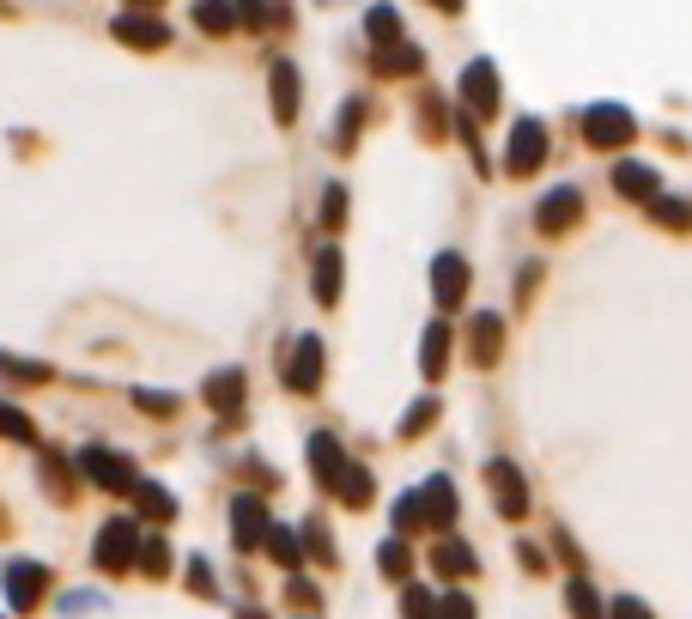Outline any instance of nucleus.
Wrapping results in <instances>:
<instances>
[{"label":"nucleus","mask_w":692,"mask_h":619,"mask_svg":"<svg viewBox=\"0 0 692 619\" xmlns=\"http://www.w3.org/2000/svg\"><path fill=\"white\" fill-rule=\"evenodd\" d=\"M565 607H571V619H608V614H601V595L589 589L583 577H571V583H565Z\"/></svg>","instance_id":"nucleus-33"},{"label":"nucleus","mask_w":692,"mask_h":619,"mask_svg":"<svg viewBox=\"0 0 692 619\" xmlns=\"http://www.w3.org/2000/svg\"><path fill=\"white\" fill-rule=\"evenodd\" d=\"M632 134H638V122H632L626 110H614V104H601V110L583 116V140L589 146H626Z\"/></svg>","instance_id":"nucleus-12"},{"label":"nucleus","mask_w":692,"mask_h":619,"mask_svg":"<svg viewBox=\"0 0 692 619\" xmlns=\"http://www.w3.org/2000/svg\"><path fill=\"white\" fill-rule=\"evenodd\" d=\"M377 73H389V80L419 73V43H389V49H377Z\"/></svg>","instance_id":"nucleus-31"},{"label":"nucleus","mask_w":692,"mask_h":619,"mask_svg":"<svg viewBox=\"0 0 692 619\" xmlns=\"http://www.w3.org/2000/svg\"><path fill=\"white\" fill-rule=\"evenodd\" d=\"M462 104H468V116H480V122L498 116V73H492V61H474L468 73H462Z\"/></svg>","instance_id":"nucleus-10"},{"label":"nucleus","mask_w":692,"mask_h":619,"mask_svg":"<svg viewBox=\"0 0 692 619\" xmlns=\"http://www.w3.org/2000/svg\"><path fill=\"white\" fill-rule=\"evenodd\" d=\"M116 43H128V49H165L170 43V25L158 13H116Z\"/></svg>","instance_id":"nucleus-13"},{"label":"nucleus","mask_w":692,"mask_h":619,"mask_svg":"<svg viewBox=\"0 0 692 619\" xmlns=\"http://www.w3.org/2000/svg\"><path fill=\"white\" fill-rule=\"evenodd\" d=\"M0 589H7V607H13L19 619L43 614V601L55 595V571L43 565V559H7L0 565Z\"/></svg>","instance_id":"nucleus-2"},{"label":"nucleus","mask_w":692,"mask_h":619,"mask_svg":"<svg viewBox=\"0 0 692 619\" xmlns=\"http://www.w3.org/2000/svg\"><path fill=\"white\" fill-rule=\"evenodd\" d=\"M541 164H547V128H541L535 116H523L517 128H510V146H504V171L510 176H535Z\"/></svg>","instance_id":"nucleus-5"},{"label":"nucleus","mask_w":692,"mask_h":619,"mask_svg":"<svg viewBox=\"0 0 692 619\" xmlns=\"http://www.w3.org/2000/svg\"><path fill=\"white\" fill-rule=\"evenodd\" d=\"M280 382H286L292 396H316V389H322V341H316V334H298V341H292V358L280 353Z\"/></svg>","instance_id":"nucleus-4"},{"label":"nucleus","mask_w":692,"mask_h":619,"mask_svg":"<svg viewBox=\"0 0 692 619\" xmlns=\"http://www.w3.org/2000/svg\"><path fill=\"white\" fill-rule=\"evenodd\" d=\"M134 571H140V577H152V583H165V577H170V540H165V535H146V540H140V559H134Z\"/></svg>","instance_id":"nucleus-27"},{"label":"nucleus","mask_w":692,"mask_h":619,"mask_svg":"<svg viewBox=\"0 0 692 619\" xmlns=\"http://www.w3.org/2000/svg\"><path fill=\"white\" fill-rule=\"evenodd\" d=\"M431 571H444V577H474V571H480V559L468 553V540L444 535L438 547H431Z\"/></svg>","instance_id":"nucleus-21"},{"label":"nucleus","mask_w":692,"mask_h":619,"mask_svg":"<svg viewBox=\"0 0 692 619\" xmlns=\"http://www.w3.org/2000/svg\"><path fill=\"white\" fill-rule=\"evenodd\" d=\"M183 583H189V589L201 595V601H219V583H213V565H207V559H201V553H189V565H183Z\"/></svg>","instance_id":"nucleus-36"},{"label":"nucleus","mask_w":692,"mask_h":619,"mask_svg":"<svg viewBox=\"0 0 692 619\" xmlns=\"http://www.w3.org/2000/svg\"><path fill=\"white\" fill-rule=\"evenodd\" d=\"M310 286H316V303H322V310H334V303H340V250H334V243H322V250H316Z\"/></svg>","instance_id":"nucleus-22"},{"label":"nucleus","mask_w":692,"mask_h":619,"mask_svg":"<svg viewBox=\"0 0 692 619\" xmlns=\"http://www.w3.org/2000/svg\"><path fill=\"white\" fill-rule=\"evenodd\" d=\"M0 377H13V382H49V365H25L19 353H0Z\"/></svg>","instance_id":"nucleus-40"},{"label":"nucleus","mask_w":692,"mask_h":619,"mask_svg":"<svg viewBox=\"0 0 692 619\" xmlns=\"http://www.w3.org/2000/svg\"><path fill=\"white\" fill-rule=\"evenodd\" d=\"M134 516L152 523V528H165V523H177V498H170L158 480H140V492H134Z\"/></svg>","instance_id":"nucleus-20"},{"label":"nucleus","mask_w":692,"mask_h":619,"mask_svg":"<svg viewBox=\"0 0 692 619\" xmlns=\"http://www.w3.org/2000/svg\"><path fill=\"white\" fill-rule=\"evenodd\" d=\"M298 535H304V559H316L322 571H340V547L328 540V523H322V516H310Z\"/></svg>","instance_id":"nucleus-24"},{"label":"nucleus","mask_w":692,"mask_h":619,"mask_svg":"<svg viewBox=\"0 0 692 619\" xmlns=\"http://www.w3.org/2000/svg\"><path fill=\"white\" fill-rule=\"evenodd\" d=\"M650 213H656L662 225H674V231H687V225H692V213L680 207V200H650Z\"/></svg>","instance_id":"nucleus-44"},{"label":"nucleus","mask_w":692,"mask_h":619,"mask_svg":"<svg viewBox=\"0 0 692 619\" xmlns=\"http://www.w3.org/2000/svg\"><path fill=\"white\" fill-rule=\"evenodd\" d=\"M365 116H371V104H365V98H353V104L340 110V128L328 134V140H334L340 152H353V140H359V128H365Z\"/></svg>","instance_id":"nucleus-32"},{"label":"nucleus","mask_w":692,"mask_h":619,"mask_svg":"<svg viewBox=\"0 0 692 619\" xmlns=\"http://www.w3.org/2000/svg\"><path fill=\"white\" fill-rule=\"evenodd\" d=\"M243 396H249V377L237 365H225V370H213L207 382H201V401H207L219 420H231L237 408H243Z\"/></svg>","instance_id":"nucleus-9"},{"label":"nucleus","mask_w":692,"mask_h":619,"mask_svg":"<svg viewBox=\"0 0 692 619\" xmlns=\"http://www.w3.org/2000/svg\"><path fill=\"white\" fill-rule=\"evenodd\" d=\"M0 437H7V444H37V425H31L13 401H0Z\"/></svg>","instance_id":"nucleus-35"},{"label":"nucleus","mask_w":692,"mask_h":619,"mask_svg":"<svg viewBox=\"0 0 692 619\" xmlns=\"http://www.w3.org/2000/svg\"><path fill=\"white\" fill-rule=\"evenodd\" d=\"M7 528H13V516H7V511H0V535H7Z\"/></svg>","instance_id":"nucleus-48"},{"label":"nucleus","mask_w":692,"mask_h":619,"mask_svg":"<svg viewBox=\"0 0 692 619\" xmlns=\"http://www.w3.org/2000/svg\"><path fill=\"white\" fill-rule=\"evenodd\" d=\"M419 528H426V504H419V492L395 498V535H419Z\"/></svg>","instance_id":"nucleus-38"},{"label":"nucleus","mask_w":692,"mask_h":619,"mask_svg":"<svg viewBox=\"0 0 692 619\" xmlns=\"http://www.w3.org/2000/svg\"><path fill=\"white\" fill-rule=\"evenodd\" d=\"M322 225H328V231H340V225H347V188H340V183L322 188Z\"/></svg>","instance_id":"nucleus-41"},{"label":"nucleus","mask_w":692,"mask_h":619,"mask_svg":"<svg viewBox=\"0 0 692 619\" xmlns=\"http://www.w3.org/2000/svg\"><path fill=\"white\" fill-rule=\"evenodd\" d=\"M231 540H237V553H256L268 540V504L256 492H237L231 498Z\"/></svg>","instance_id":"nucleus-6"},{"label":"nucleus","mask_w":692,"mask_h":619,"mask_svg":"<svg viewBox=\"0 0 692 619\" xmlns=\"http://www.w3.org/2000/svg\"><path fill=\"white\" fill-rule=\"evenodd\" d=\"M468 358L480 370H492L498 358H504V317H498V310H480V317L468 322Z\"/></svg>","instance_id":"nucleus-8"},{"label":"nucleus","mask_w":692,"mask_h":619,"mask_svg":"<svg viewBox=\"0 0 692 619\" xmlns=\"http://www.w3.org/2000/svg\"><path fill=\"white\" fill-rule=\"evenodd\" d=\"M310 474H316V486H322V492L340 486V474H347V449H340L334 432H316L310 437Z\"/></svg>","instance_id":"nucleus-14"},{"label":"nucleus","mask_w":692,"mask_h":619,"mask_svg":"<svg viewBox=\"0 0 692 619\" xmlns=\"http://www.w3.org/2000/svg\"><path fill=\"white\" fill-rule=\"evenodd\" d=\"M426 425H438V401H413V413L401 420V437H419Z\"/></svg>","instance_id":"nucleus-42"},{"label":"nucleus","mask_w":692,"mask_h":619,"mask_svg":"<svg viewBox=\"0 0 692 619\" xmlns=\"http://www.w3.org/2000/svg\"><path fill=\"white\" fill-rule=\"evenodd\" d=\"M37 480L49 486V498L55 504H73L79 492H73V474H67V456L61 449H43V461H37Z\"/></svg>","instance_id":"nucleus-23"},{"label":"nucleus","mask_w":692,"mask_h":619,"mask_svg":"<svg viewBox=\"0 0 692 619\" xmlns=\"http://www.w3.org/2000/svg\"><path fill=\"white\" fill-rule=\"evenodd\" d=\"M365 37L377 43V49H389V43H407V37H401V13H395V7H371V13H365Z\"/></svg>","instance_id":"nucleus-29"},{"label":"nucleus","mask_w":692,"mask_h":619,"mask_svg":"<svg viewBox=\"0 0 692 619\" xmlns=\"http://www.w3.org/2000/svg\"><path fill=\"white\" fill-rule=\"evenodd\" d=\"M79 480H92L98 492H110V498H134L146 474H140V461L122 456V449H110V444H86V449H79Z\"/></svg>","instance_id":"nucleus-1"},{"label":"nucleus","mask_w":692,"mask_h":619,"mask_svg":"<svg viewBox=\"0 0 692 619\" xmlns=\"http://www.w3.org/2000/svg\"><path fill=\"white\" fill-rule=\"evenodd\" d=\"M195 25L207 31V37H231V31H237L231 0H195Z\"/></svg>","instance_id":"nucleus-28"},{"label":"nucleus","mask_w":692,"mask_h":619,"mask_svg":"<svg viewBox=\"0 0 692 619\" xmlns=\"http://www.w3.org/2000/svg\"><path fill=\"white\" fill-rule=\"evenodd\" d=\"M401 619H438V595L419 589V583H407V595H401Z\"/></svg>","instance_id":"nucleus-39"},{"label":"nucleus","mask_w":692,"mask_h":619,"mask_svg":"<svg viewBox=\"0 0 692 619\" xmlns=\"http://www.w3.org/2000/svg\"><path fill=\"white\" fill-rule=\"evenodd\" d=\"M231 619H274V614H262V607H237Z\"/></svg>","instance_id":"nucleus-46"},{"label":"nucleus","mask_w":692,"mask_h":619,"mask_svg":"<svg viewBox=\"0 0 692 619\" xmlns=\"http://www.w3.org/2000/svg\"><path fill=\"white\" fill-rule=\"evenodd\" d=\"M334 498L347 504V511H365V504H371V474L359 468V461H347V474H340Z\"/></svg>","instance_id":"nucleus-30"},{"label":"nucleus","mask_w":692,"mask_h":619,"mask_svg":"<svg viewBox=\"0 0 692 619\" xmlns=\"http://www.w3.org/2000/svg\"><path fill=\"white\" fill-rule=\"evenodd\" d=\"M304 619H316V614H304Z\"/></svg>","instance_id":"nucleus-50"},{"label":"nucleus","mask_w":692,"mask_h":619,"mask_svg":"<svg viewBox=\"0 0 692 619\" xmlns=\"http://www.w3.org/2000/svg\"><path fill=\"white\" fill-rule=\"evenodd\" d=\"M438 619H474V601L462 589H450V595H438Z\"/></svg>","instance_id":"nucleus-43"},{"label":"nucleus","mask_w":692,"mask_h":619,"mask_svg":"<svg viewBox=\"0 0 692 619\" xmlns=\"http://www.w3.org/2000/svg\"><path fill=\"white\" fill-rule=\"evenodd\" d=\"M486 486H492V498H498V516H510V523H517V516L529 511V486H523V474H517V461H486Z\"/></svg>","instance_id":"nucleus-7"},{"label":"nucleus","mask_w":692,"mask_h":619,"mask_svg":"<svg viewBox=\"0 0 692 619\" xmlns=\"http://www.w3.org/2000/svg\"><path fill=\"white\" fill-rule=\"evenodd\" d=\"M262 547H268V559H274L286 577L304 565V535H298V528H286V523H268V540H262Z\"/></svg>","instance_id":"nucleus-19"},{"label":"nucleus","mask_w":692,"mask_h":619,"mask_svg":"<svg viewBox=\"0 0 692 619\" xmlns=\"http://www.w3.org/2000/svg\"><path fill=\"white\" fill-rule=\"evenodd\" d=\"M419 370H426V377H444L450 370V329L444 322H431L426 341H419Z\"/></svg>","instance_id":"nucleus-25"},{"label":"nucleus","mask_w":692,"mask_h":619,"mask_svg":"<svg viewBox=\"0 0 692 619\" xmlns=\"http://www.w3.org/2000/svg\"><path fill=\"white\" fill-rule=\"evenodd\" d=\"M140 540H146L140 516H110L92 540V565L104 571V577H128L134 559H140Z\"/></svg>","instance_id":"nucleus-3"},{"label":"nucleus","mask_w":692,"mask_h":619,"mask_svg":"<svg viewBox=\"0 0 692 619\" xmlns=\"http://www.w3.org/2000/svg\"><path fill=\"white\" fill-rule=\"evenodd\" d=\"M431 291H438V310H456V303L468 298V262H462L456 250H444L431 262Z\"/></svg>","instance_id":"nucleus-11"},{"label":"nucleus","mask_w":692,"mask_h":619,"mask_svg":"<svg viewBox=\"0 0 692 619\" xmlns=\"http://www.w3.org/2000/svg\"><path fill=\"white\" fill-rule=\"evenodd\" d=\"M377 571L389 583H407V577H413V547H407V535H395V540H383V547H377Z\"/></svg>","instance_id":"nucleus-26"},{"label":"nucleus","mask_w":692,"mask_h":619,"mask_svg":"<svg viewBox=\"0 0 692 619\" xmlns=\"http://www.w3.org/2000/svg\"><path fill=\"white\" fill-rule=\"evenodd\" d=\"M286 601L298 607V614H316V607H322V589H316L304 571H292V577H286Z\"/></svg>","instance_id":"nucleus-37"},{"label":"nucleus","mask_w":692,"mask_h":619,"mask_svg":"<svg viewBox=\"0 0 692 619\" xmlns=\"http://www.w3.org/2000/svg\"><path fill=\"white\" fill-rule=\"evenodd\" d=\"M431 7H438V13H462V0H431Z\"/></svg>","instance_id":"nucleus-47"},{"label":"nucleus","mask_w":692,"mask_h":619,"mask_svg":"<svg viewBox=\"0 0 692 619\" xmlns=\"http://www.w3.org/2000/svg\"><path fill=\"white\" fill-rule=\"evenodd\" d=\"M134 408H140L146 420H177L183 396H165V389H134Z\"/></svg>","instance_id":"nucleus-34"},{"label":"nucleus","mask_w":692,"mask_h":619,"mask_svg":"<svg viewBox=\"0 0 692 619\" xmlns=\"http://www.w3.org/2000/svg\"><path fill=\"white\" fill-rule=\"evenodd\" d=\"M614 188H620L626 200H644V207H650V200H656V188H662V176H656L650 164L626 159V164H614Z\"/></svg>","instance_id":"nucleus-18"},{"label":"nucleus","mask_w":692,"mask_h":619,"mask_svg":"<svg viewBox=\"0 0 692 619\" xmlns=\"http://www.w3.org/2000/svg\"><path fill=\"white\" fill-rule=\"evenodd\" d=\"M140 7H158V0H140Z\"/></svg>","instance_id":"nucleus-49"},{"label":"nucleus","mask_w":692,"mask_h":619,"mask_svg":"<svg viewBox=\"0 0 692 619\" xmlns=\"http://www.w3.org/2000/svg\"><path fill=\"white\" fill-rule=\"evenodd\" d=\"M419 504H426V528L456 523V486H450V474H431L426 486H419Z\"/></svg>","instance_id":"nucleus-17"},{"label":"nucleus","mask_w":692,"mask_h":619,"mask_svg":"<svg viewBox=\"0 0 692 619\" xmlns=\"http://www.w3.org/2000/svg\"><path fill=\"white\" fill-rule=\"evenodd\" d=\"M608 619H656V614H650L644 601H632V595H620V601L608 607Z\"/></svg>","instance_id":"nucleus-45"},{"label":"nucleus","mask_w":692,"mask_h":619,"mask_svg":"<svg viewBox=\"0 0 692 619\" xmlns=\"http://www.w3.org/2000/svg\"><path fill=\"white\" fill-rule=\"evenodd\" d=\"M577 213H583V195H577V188H553V195H541L535 225L553 238V231H571V225H577Z\"/></svg>","instance_id":"nucleus-16"},{"label":"nucleus","mask_w":692,"mask_h":619,"mask_svg":"<svg viewBox=\"0 0 692 619\" xmlns=\"http://www.w3.org/2000/svg\"><path fill=\"white\" fill-rule=\"evenodd\" d=\"M268 98H274V122H298V104H304V85H298V67L292 61H274V73H268Z\"/></svg>","instance_id":"nucleus-15"}]
</instances>
